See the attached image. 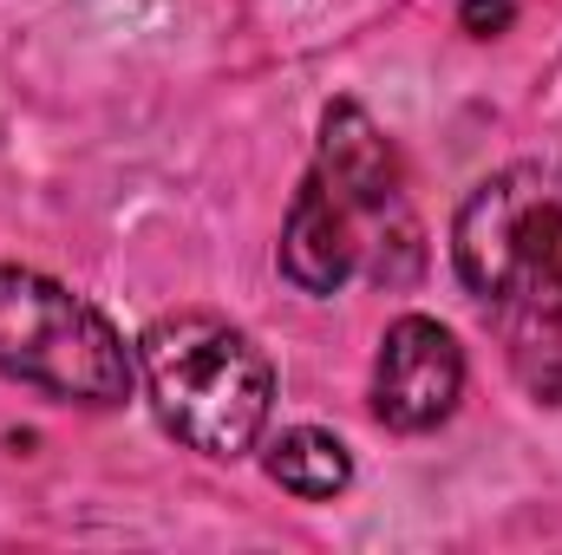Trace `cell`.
<instances>
[{
    "mask_svg": "<svg viewBox=\"0 0 562 555\" xmlns=\"http://www.w3.org/2000/svg\"><path fill=\"white\" fill-rule=\"evenodd\" d=\"M314 177L327 190H340L360 216H400V150L367 118V105H353V99L321 112Z\"/></svg>",
    "mask_w": 562,
    "mask_h": 555,
    "instance_id": "8992f818",
    "label": "cell"
},
{
    "mask_svg": "<svg viewBox=\"0 0 562 555\" xmlns=\"http://www.w3.org/2000/svg\"><path fill=\"white\" fill-rule=\"evenodd\" d=\"M360 209L340 196V190H327L314 170H307V183L294 190V203H288V223H281V275L294 281L301 294H340L347 275L360 269Z\"/></svg>",
    "mask_w": 562,
    "mask_h": 555,
    "instance_id": "5b68a950",
    "label": "cell"
},
{
    "mask_svg": "<svg viewBox=\"0 0 562 555\" xmlns=\"http://www.w3.org/2000/svg\"><path fill=\"white\" fill-rule=\"evenodd\" d=\"M458 281L504 320L517 373L562 360V163H510L451 216Z\"/></svg>",
    "mask_w": 562,
    "mask_h": 555,
    "instance_id": "6da1fadb",
    "label": "cell"
},
{
    "mask_svg": "<svg viewBox=\"0 0 562 555\" xmlns=\"http://www.w3.org/2000/svg\"><path fill=\"white\" fill-rule=\"evenodd\" d=\"M0 373L66 406H119L138 380V353L66 281L0 269Z\"/></svg>",
    "mask_w": 562,
    "mask_h": 555,
    "instance_id": "3957f363",
    "label": "cell"
},
{
    "mask_svg": "<svg viewBox=\"0 0 562 555\" xmlns=\"http://www.w3.org/2000/svg\"><path fill=\"white\" fill-rule=\"evenodd\" d=\"M458 20H464V33H477V39H497V33L517 20V0H464Z\"/></svg>",
    "mask_w": 562,
    "mask_h": 555,
    "instance_id": "ba28073f",
    "label": "cell"
},
{
    "mask_svg": "<svg viewBox=\"0 0 562 555\" xmlns=\"http://www.w3.org/2000/svg\"><path fill=\"white\" fill-rule=\"evenodd\" d=\"M262 464H269V477H276L281 490H294V497H307V503H327V497H340V490L353 484L347 444H340L334 431H314V424L281 431Z\"/></svg>",
    "mask_w": 562,
    "mask_h": 555,
    "instance_id": "52a82bcc",
    "label": "cell"
},
{
    "mask_svg": "<svg viewBox=\"0 0 562 555\" xmlns=\"http://www.w3.org/2000/svg\"><path fill=\"white\" fill-rule=\"evenodd\" d=\"M464 393V347L451 340V327L400 314L380 333V360H373V412L393 431H438L458 412Z\"/></svg>",
    "mask_w": 562,
    "mask_h": 555,
    "instance_id": "277c9868",
    "label": "cell"
},
{
    "mask_svg": "<svg viewBox=\"0 0 562 555\" xmlns=\"http://www.w3.org/2000/svg\"><path fill=\"white\" fill-rule=\"evenodd\" d=\"M138 380L157 424L203 451V457H243L256 451L269 406H276V373L269 353L229 327L223 314H164L138 340Z\"/></svg>",
    "mask_w": 562,
    "mask_h": 555,
    "instance_id": "7a4b0ae2",
    "label": "cell"
}]
</instances>
